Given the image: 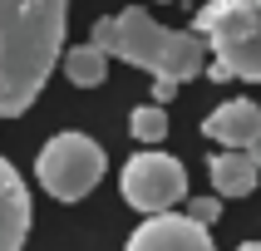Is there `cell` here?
Here are the masks:
<instances>
[{"mask_svg": "<svg viewBox=\"0 0 261 251\" xmlns=\"http://www.w3.org/2000/svg\"><path fill=\"white\" fill-rule=\"evenodd\" d=\"M188 197V168L168 153H133L123 162V202L138 207V212H168L173 202Z\"/></svg>", "mask_w": 261, "mask_h": 251, "instance_id": "obj_5", "label": "cell"}, {"mask_svg": "<svg viewBox=\"0 0 261 251\" xmlns=\"http://www.w3.org/2000/svg\"><path fill=\"white\" fill-rule=\"evenodd\" d=\"M59 69H64V79H69L74 89H99L103 74H109V49H99V44H74V49H64V59H59Z\"/></svg>", "mask_w": 261, "mask_h": 251, "instance_id": "obj_10", "label": "cell"}, {"mask_svg": "<svg viewBox=\"0 0 261 251\" xmlns=\"http://www.w3.org/2000/svg\"><path fill=\"white\" fill-rule=\"evenodd\" d=\"M188 217L202 221V227H212V221L222 217V197H217V192H212V197H192V202H188Z\"/></svg>", "mask_w": 261, "mask_h": 251, "instance_id": "obj_12", "label": "cell"}, {"mask_svg": "<svg viewBox=\"0 0 261 251\" xmlns=\"http://www.w3.org/2000/svg\"><path fill=\"white\" fill-rule=\"evenodd\" d=\"M128 133H133V143H163V138H168V108H163V103L133 108L128 114Z\"/></svg>", "mask_w": 261, "mask_h": 251, "instance_id": "obj_11", "label": "cell"}, {"mask_svg": "<svg viewBox=\"0 0 261 251\" xmlns=\"http://www.w3.org/2000/svg\"><path fill=\"white\" fill-rule=\"evenodd\" d=\"M30 236V187L20 182L15 162L0 158V251H20Z\"/></svg>", "mask_w": 261, "mask_h": 251, "instance_id": "obj_7", "label": "cell"}, {"mask_svg": "<svg viewBox=\"0 0 261 251\" xmlns=\"http://www.w3.org/2000/svg\"><path fill=\"white\" fill-rule=\"evenodd\" d=\"M247 153H251V158H256V168H261V138H256V143L247 148Z\"/></svg>", "mask_w": 261, "mask_h": 251, "instance_id": "obj_13", "label": "cell"}, {"mask_svg": "<svg viewBox=\"0 0 261 251\" xmlns=\"http://www.w3.org/2000/svg\"><path fill=\"white\" fill-rule=\"evenodd\" d=\"M94 44L118 59H128L133 69L153 74V103H168L188 79L207 74V59H212L207 40L197 30H168L138 5L99 20L94 25Z\"/></svg>", "mask_w": 261, "mask_h": 251, "instance_id": "obj_2", "label": "cell"}, {"mask_svg": "<svg viewBox=\"0 0 261 251\" xmlns=\"http://www.w3.org/2000/svg\"><path fill=\"white\" fill-rule=\"evenodd\" d=\"M69 0H0V118H20L40 99L64 54Z\"/></svg>", "mask_w": 261, "mask_h": 251, "instance_id": "obj_1", "label": "cell"}, {"mask_svg": "<svg viewBox=\"0 0 261 251\" xmlns=\"http://www.w3.org/2000/svg\"><path fill=\"white\" fill-rule=\"evenodd\" d=\"M123 251H217L212 232L202 221H192L188 212H153L148 221H138V232L128 236Z\"/></svg>", "mask_w": 261, "mask_h": 251, "instance_id": "obj_6", "label": "cell"}, {"mask_svg": "<svg viewBox=\"0 0 261 251\" xmlns=\"http://www.w3.org/2000/svg\"><path fill=\"white\" fill-rule=\"evenodd\" d=\"M103 168V148L89 138V133H55L49 143L40 148V158H35V177H40V187L55 197V202H79L89 192L99 187Z\"/></svg>", "mask_w": 261, "mask_h": 251, "instance_id": "obj_4", "label": "cell"}, {"mask_svg": "<svg viewBox=\"0 0 261 251\" xmlns=\"http://www.w3.org/2000/svg\"><path fill=\"white\" fill-rule=\"evenodd\" d=\"M207 173H212V192L217 197H247V192H256L261 168L247 148H222V153L207 158Z\"/></svg>", "mask_w": 261, "mask_h": 251, "instance_id": "obj_9", "label": "cell"}, {"mask_svg": "<svg viewBox=\"0 0 261 251\" xmlns=\"http://www.w3.org/2000/svg\"><path fill=\"white\" fill-rule=\"evenodd\" d=\"M202 133L212 143H227V148H251L261 138V103H251V99L217 103V114L202 118Z\"/></svg>", "mask_w": 261, "mask_h": 251, "instance_id": "obj_8", "label": "cell"}, {"mask_svg": "<svg viewBox=\"0 0 261 251\" xmlns=\"http://www.w3.org/2000/svg\"><path fill=\"white\" fill-rule=\"evenodd\" d=\"M192 25L207 40V74L217 84H261V0H207Z\"/></svg>", "mask_w": 261, "mask_h": 251, "instance_id": "obj_3", "label": "cell"}, {"mask_svg": "<svg viewBox=\"0 0 261 251\" xmlns=\"http://www.w3.org/2000/svg\"><path fill=\"white\" fill-rule=\"evenodd\" d=\"M237 251H261V241H242V246H237Z\"/></svg>", "mask_w": 261, "mask_h": 251, "instance_id": "obj_14", "label": "cell"}]
</instances>
